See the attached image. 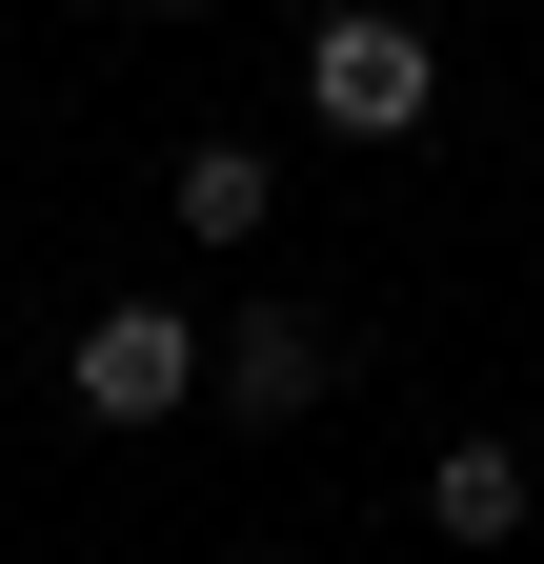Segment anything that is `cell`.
<instances>
[{
	"label": "cell",
	"instance_id": "obj_1",
	"mask_svg": "<svg viewBox=\"0 0 544 564\" xmlns=\"http://www.w3.org/2000/svg\"><path fill=\"white\" fill-rule=\"evenodd\" d=\"M424 101H444L424 21H383V0H344V21H303V121H323V141H424Z\"/></svg>",
	"mask_w": 544,
	"mask_h": 564
},
{
	"label": "cell",
	"instance_id": "obj_2",
	"mask_svg": "<svg viewBox=\"0 0 544 564\" xmlns=\"http://www.w3.org/2000/svg\"><path fill=\"white\" fill-rule=\"evenodd\" d=\"M202 364H222V323H182V303H101L81 343H61V383H81V423H182Z\"/></svg>",
	"mask_w": 544,
	"mask_h": 564
},
{
	"label": "cell",
	"instance_id": "obj_3",
	"mask_svg": "<svg viewBox=\"0 0 544 564\" xmlns=\"http://www.w3.org/2000/svg\"><path fill=\"white\" fill-rule=\"evenodd\" d=\"M323 364H344V343H323L303 303H222V364H202V403H222V423H303V403H323Z\"/></svg>",
	"mask_w": 544,
	"mask_h": 564
},
{
	"label": "cell",
	"instance_id": "obj_4",
	"mask_svg": "<svg viewBox=\"0 0 544 564\" xmlns=\"http://www.w3.org/2000/svg\"><path fill=\"white\" fill-rule=\"evenodd\" d=\"M524 505H544V464H524V444H485V423L424 464V524H444L464 564H485V544H524Z\"/></svg>",
	"mask_w": 544,
	"mask_h": 564
},
{
	"label": "cell",
	"instance_id": "obj_5",
	"mask_svg": "<svg viewBox=\"0 0 544 564\" xmlns=\"http://www.w3.org/2000/svg\"><path fill=\"white\" fill-rule=\"evenodd\" d=\"M162 223H182V242H262V223H283V162H262V141H182Z\"/></svg>",
	"mask_w": 544,
	"mask_h": 564
},
{
	"label": "cell",
	"instance_id": "obj_6",
	"mask_svg": "<svg viewBox=\"0 0 544 564\" xmlns=\"http://www.w3.org/2000/svg\"><path fill=\"white\" fill-rule=\"evenodd\" d=\"M81 21H142V0H81Z\"/></svg>",
	"mask_w": 544,
	"mask_h": 564
},
{
	"label": "cell",
	"instance_id": "obj_7",
	"mask_svg": "<svg viewBox=\"0 0 544 564\" xmlns=\"http://www.w3.org/2000/svg\"><path fill=\"white\" fill-rule=\"evenodd\" d=\"M222 564H283V544H222Z\"/></svg>",
	"mask_w": 544,
	"mask_h": 564
}]
</instances>
